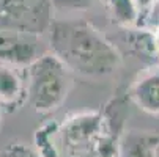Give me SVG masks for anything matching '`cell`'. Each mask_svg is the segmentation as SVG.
Masks as SVG:
<instances>
[{
  "instance_id": "5b68a950",
  "label": "cell",
  "mask_w": 159,
  "mask_h": 157,
  "mask_svg": "<svg viewBox=\"0 0 159 157\" xmlns=\"http://www.w3.org/2000/svg\"><path fill=\"white\" fill-rule=\"evenodd\" d=\"M43 54L39 35L0 28V63L27 66Z\"/></svg>"
},
{
  "instance_id": "9c48e42d",
  "label": "cell",
  "mask_w": 159,
  "mask_h": 157,
  "mask_svg": "<svg viewBox=\"0 0 159 157\" xmlns=\"http://www.w3.org/2000/svg\"><path fill=\"white\" fill-rule=\"evenodd\" d=\"M107 2H109L110 14L118 25L131 27L139 24L140 11L137 10L132 0H107Z\"/></svg>"
},
{
  "instance_id": "2e32d148",
  "label": "cell",
  "mask_w": 159,
  "mask_h": 157,
  "mask_svg": "<svg viewBox=\"0 0 159 157\" xmlns=\"http://www.w3.org/2000/svg\"><path fill=\"white\" fill-rule=\"evenodd\" d=\"M153 35V46H154V54L156 57L159 58V27L154 28V32L151 33Z\"/></svg>"
},
{
  "instance_id": "3957f363",
  "label": "cell",
  "mask_w": 159,
  "mask_h": 157,
  "mask_svg": "<svg viewBox=\"0 0 159 157\" xmlns=\"http://www.w3.org/2000/svg\"><path fill=\"white\" fill-rule=\"evenodd\" d=\"M57 148L60 157L80 155L102 149L113 137V126L104 111H84L68 116L57 126Z\"/></svg>"
},
{
  "instance_id": "6da1fadb",
  "label": "cell",
  "mask_w": 159,
  "mask_h": 157,
  "mask_svg": "<svg viewBox=\"0 0 159 157\" xmlns=\"http://www.w3.org/2000/svg\"><path fill=\"white\" fill-rule=\"evenodd\" d=\"M51 50L70 72L104 77L121 64L118 49L85 20H57L51 24Z\"/></svg>"
},
{
  "instance_id": "5bb4252c",
  "label": "cell",
  "mask_w": 159,
  "mask_h": 157,
  "mask_svg": "<svg viewBox=\"0 0 159 157\" xmlns=\"http://www.w3.org/2000/svg\"><path fill=\"white\" fill-rule=\"evenodd\" d=\"M112 145H118V142H117V140H112V142H107V143L102 146V149L92 151V152H87V154H80V155H71V157H102L104 149H106L107 146H112Z\"/></svg>"
},
{
  "instance_id": "8992f818",
  "label": "cell",
  "mask_w": 159,
  "mask_h": 157,
  "mask_svg": "<svg viewBox=\"0 0 159 157\" xmlns=\"http://www.w3.org/2000/svg\"><path fill=\"white\" fill-rule=\"evenodd\" d=\"M128 98L145 113L159 115V71L135 80L128 91Z\"/></svg>"
},
{
  "instance_id": "7a4b0ae2",
  "label": "cell",
  "mask_w": 159,
  "mask_h": 157,
  "mask_svg": "<svg viewBox=\"0 0 159 157\" xmlns=\"http://www.w3.org/2000/svg\"><path fill=\"white\" fill-rule=\"evenodd\" d=\"M71 88L70 69L51 52L25 66V99L41 115L55 111Z\"/></svg>"
},
{
  "instance_id": "ba28073f",
  "label": "cell",
  "mask_w": 159,
  "mask_h": 157,
  "mask_svg": "<svg viewBox=\"0 0 159 157\" xmlns=\"http://www.w3.org/2000/svg\"><path fill=\"white\" fill-rule=\"evenodd\" d=\"M25 99V82L14 64L0 63V105L16 108Z\"/></svg>"
},
{
  "instance_id": "9a60e30c",
  "label": "cell",
  "mask_w": 159,
  "mask_h": 157,
  "mask_svg": "<svg viewBox=\"0 0 159 157\" xmlns=\"http://www.w3.org/2000/svg\"><path fill=\"white\" fill-rule=\"evenodd\" d=\"M132 2L135 3V7H137V10L140 11V16H142V13H145L153 5L154 0H132Z\"/></svg>"
},
{
  "instance_id": "30bf717a",
  "label": "cell",
  "mask_w": 159,
  "mask_h": 157,
  "mask_svg": "<svg viewBox=\"0 0 159 157\" xmlns=\"http://www.w3.org/2000/svg\"><path fill=\"white\" fill-rule=\"evenodd\" d=\"M57 123H49L36 130L35 133V143L38 148L39 157H60L57 148Z\"/></svg>"
},
{
  "instance_id": "7c38bea8",
  "label": "cell",
  "mask_w": 159,
  "mask_h": 157,
  "mask_svg": "<svg viewBox=\"0 0 159 157\" xmlns=\"http://www.w3.org/2000/svg\"><path fill=\"white\" fill-rule=\"evenodd\" d=\"M96 0H51L52 8L57 10H85L88 7H92Z\"/></svg>"
},
{
  "instance_id": "4fadbf2b",
  "label": "cell",
  "mask_w": 159,
  "mask_h": 157,
  "mask_svg": "<svg viewBox=\"0 0 159 157\" xmlns=\"http://www.w3.org/2000/svg\"><path fill=\"white\" fill-rule=\"evenodd\" d=\"M143 17H145V22H143L145 25L153 27V28L159 27V0H154L153 5L143 13Z\"/></svg>"
},
{
  "instance_id": "52a82bcc",
  "label": "cell",
  "mask_w": 159,
  "mask_h": 157,
  "mask_svg": "<svg viewBox=\"0 0 159 157\" xmlns=\"http://www.w3.org/2000/svg\"><path fill=\"white\" fill-rule=\"evenodd\" d=\"M159 135L131 130L120 137L115 157H157Z\"/></svg>"
},
{
  "instance_id": "8fae6325",
  "label": "cell",
  "mask_w": 159,
  "mask_h": 157,
  "mask_svg": "<svg viewBox=\"0 0 159 157\" xmlns=\"http://www.w3.org/2000/svg\"><path fill=\"white\" fill-rule=\"evenodd\" d=\"M0 157H39V154L22 143H13L0 152Z\"/></svg>"
},
{
  "instance_id": "277c9868",
  "label": "cell",
  "mask_w": 159,
  "mask_h": 157,
  "mask_svg": "<svg viewBox=\"0 0 159 157\" xmlns=\"http://www.w3.org/2000/svg\"><path fill=\"white\" fill-rule=\"evenodd\" d=\"M51 0H0V28L41 35L51 27Z\"/></svg>"
}]
</instances>
